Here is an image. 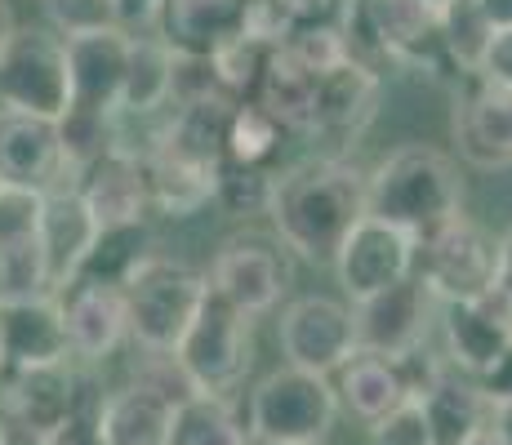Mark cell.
Returning a JSON list of instances; mask_svg holds the SVG:
<instances>
[{
    "label": "cell",
    "instance_id": "cell-19",
    "mask_svg": "<svg viewBox=\"0 0 512 445\" xmlns=\"http://www.w3.org/2000/svg\"><path fill=\"white\" fill-rule=\"evenodd\" d=\"M0 183L27 192H54L72 183L58 121L0 107Z\"/></svg>",
    "mask_w": 512,
    "mask_h": 445
},
{
    "label": "cell",
    "instance_id": "cell-51",
    "mask_svg": "<svg viewBox=\"0 0 512 445\" xmlns=\"http://www.w3.org/2000/svg\"><path fill=\"white\" fill-rule=\"evenodd\" d=\"M0 445H5V441H0Z\"/></svg>",
    "mask_w": 512,
    "mask_h": 445
},
{
    "label": "cell",
    "instance_id": "cell-40",
    "mask_svg": "<svg viewBox=\"0 0 512 445\" xmlns=\"http://www.w3.org/2000/svg\"><path fill=\"white\" fill-rule=\"evenodd\" d=\"M161 5L165 0H116V18L130 36L139 32H156V18H161Z\"/></svg>",
    "mask_w": 512,
    "mask_h": 445
},
{
    "label": "cell",
    "instance_id": "cell-37",
    "mask_svg": "<svg viewBox=\"0 0 512 445\" xmlns=\"http://www.w3.org/2000/svg\"><path fill=\"white\" fill-rule=\"evenodd\" d=\"M49 27L58 36H85V32H103V27H121L116 18V0H41Z\"/></svg>",
    "mask_w": 512,
    "mask_h": 445
},
{
    "label": "cell",
    "instance_id": "cell-24",
    "mask_svg": "<svg viewBox=\"0 0 512 445\" xmlns=\"http://www.w3.org/2000/svg\"><path fill=\"white\" fill-rule=\"evenodd\" d=\"M170 428L174 405L139 383L107 392L94 414V437L103 445H170Z\"/></svg>",
    "mask_w": 512,
    "mask_h": 445
},
{
    "label": "cell",
    "instance_id": "cell-28",
    "mask_svg": "<svg viewBox=\"0 0 512 445\" xmlns=\"http://www.w3.org/2000/svg\"><path fill=\"white\" fill-rule=\"evenodd\" d=\"M143 174H147V205H152V214L196 219L201 210L214 205L219 170L187 165L179 156H165V152H143Z\"/></svg>",
    "mask_w": 512,
    "mask_h": 445
},
{
    "label": "cell",
    "instance_id": "cell-4",
    "mask_svg": "<svg viewBox=\"0 0 512 445\" xmlns=\"http://www.w3.org/2000/svg\"><path fill=\"white\" fill-rule=\"evenodd\" d=\"M94 365L58 361L36 370L0 374V423L5 428L45 432V437H76L94 428L103 392L94 388Z\"/></svg>",
    "mask_w": 512,
    "mask_h": 445
},
{
    "label": "cell",
    "instance_id": "cell-7",
    "mask_svg": "<svg viewBox=\"0 0 512 445\" xmlns=\"http://www.w3.org/2000/svg\"><path fill=\"white\" fill-rule=\"evenodd\" d=\"M72 103L67 76V41L54 27L18 23L0 45V107L58 121Z\"/></svg>",
    "mask_w": 512,
    "mask_h": 445
},
{
    "label": "cell",
    "instance_id": "cell-14",
    "mask_svg": "<svg viewBox=\"0 0 512 445\" xmlns=\"http://www.w3.org/2000/svg\"><path fill=\"white\" fill-rule=\"evenodd\" d=\"M437 334H441V356L477 379L512 343V294L504 285H495V290L477 294V299L441 303Z\"/></svg>",
    "mask_w": 512,
    "mask_h": 445
},
{
    "label": "cell",
    "instance_id": "cell-21",
    "mask_svg": "<svg viewBox=\"0 0 512 445\" xmlns=\"http://www.w3.org/2000/svg\"><path fill=\"white\" fill-rule=\"evenodd\" d=\"M72 187L81 192V201L90 205L98 227L112 223H134L147 219V174H143V156L130 147H107L98 161H90L81 174L72 178Z\"/></svg>",
    "mask_w": 512,
    "mask_h": 445
},
{
    "label": "cell",
    "instance_id": "cell-30",
    "mask_svg": "<svg viewBox=\"0 0 512 445\" xmlns=\"http://www.w3.org/2000/svg\"><path fill=\"white\" fill-rule=\"evenodd\" d=\"M281 121L272 112H263L259 103H236L228 138H223V165H245V170H277L281 152Z\"/></svg>",
    "mask_w": 512,
    "mask_h": 445
},
{
    "label": "cell",
    "instance_id": "cell-48",
    "mask_svg": "<svg viewBox=\"0 0 512 445\" xmlns=\"http://www.w3.org/2000/svg\"><path fill=\"white\" fill-rule=\"evenodd\" d=\"M468 445H504V441H499V437H495V432H490V428H486V432H481V437H472Z\"/></svg>",
    "mask_w": 512,
    "mask_h": 445
},
{
    "label": "cell",
    "instance_id": "cell-50",
    "mask_svg": "<svg viewBox=\"0 0 512 445\" xmlns=\"http://www.w3.org/2000/svg\"><path fill=\"white\" fill-rule=\"evenodd\" d=\"M428 5H432V9H437V5H446V0H428Z\"/></svg>",
    "mask_w": 512,
    "mask_h": 445
},
{
    "label": "cell",
    "instance_id": "cell-9",
    "mask_svg": "<svg viewBox=\"0 0 512 445\" xmlns=\"http://www.w3.org/2000/svg\"><path fill=\"white\" fill-rule=\"evenodd\" d=\"M277 343L285 365H299L312 374H334L357 356V321H352V303L330 299V294H299L281 308Z\"/></svg>",
    "mask_w": 512,
    "mask_h": 445
},
{
    "label": "cell",
    "instance_id": "cell-43",
    "mask_svg": "<svg viewBox=\"0 0 512 445\" xmlns=\"http://www.w3.org/2000/svg\"><path fill=\"white\" fill-rule=\"evenodd\" d=\"M490 432H495L504 445H512V397L490 405Z\"/></svg>",
    "mask_w": 512,
    "mask_h": 445
},
{
    "label": "cell",
    "instance_id": "cell-33",
    "mask_svg": "<svg viewBox=\"0 0 512 445\" xmlns=\"http://www.w3.org/2000/svg\"><path fill=\"white\" fill-rule=\"evenodd\" d=\"M268 58H272V45L268 41L241 32V36H232L228 45L214 49L210 63H214V76H219L223 94H228L232 103H250L254 89H259V81H263V67H268Z\"/></svg>",
    "mask_w": 512,
    "mask_h": 445
},
{
    "label": "cell",
    "instance_id": "cell-17",
    "mask_svg": "<svg viewBox=\"0 0 512 445\" xmlns=\"http://www.w3.org/2000/svg\"><path fill=\"white\" fill-rule=\"evenodd\" d=\"M58 308H63V330L72 361L103 365L130 343V312H125V290L116 285L67 281L58 285Z\"/></svg>",
    "mask_w": 512,
    "mask_h": 445
},
{
    "label": "cell",
    "instance_id": "cell-18",
    "mask_svg": "<svg viewBox=\"0 0 512 445\" xmlns=\"http://www.w3.org/2000/svg\"><path fill=\"white\" fill-rule=\"evenodd\" d=\"M125 67H130V32L125 27L67 36V76H72V103H67V112L116 116L121 112Z\"/></svg>",
    "mask_w": 512,
    "mask_h": 445
},
{
    "label": "cell",
    "instance_id": "cell-25",
    "mask_svg": "<svg viewBox=\"0 0 512 445\" xmlns=\"http://www.w3.org/2000/svg\"><path fill=\"white\" fill-rule=\"evenodd\" d=\"M334 392H339V405L361 419L370 428L374 419H383L388 410H397L401 401L410 397V370L401 361H388V356L374 352H357L339 374H334Z\"/></svg>",
    "mask_w": 512,
    "mask_h": 445
},
{
    "label": "cell",
    "instance_id": "cell-27",
    "mask_svg": "<svg viewBox=\"0 0 512 445\" xmlns=\"http://www.w3.org/2000/svg\"><path fill=\"white\" fill-rule=\"evenodd\" d=\"M161 254V241H156V227L152 219H134V223H112V227H98L94 245L85 250L81 267H76L72 281H90V285H116L125 290L139 267Z\"/></svg>",
    "mask_w": 512,
    "mask_h": 445
},
{
    "label": "cell",
    "instance_id": "cell-47",
    "mask_svg": "<svg viewBox=\"0 0 512 445\" xmlns=\"http://www.w3.org/2000/svg\"><path fill=\"white\" fill-rule=\"evenodd\" d=\"M67 445H103V441H98L94 428H90V432H76V437H67Z\"/></svg>",
    "mask_w": 512,
    "mask_h": 445
},
{
    "label": "cell",
    "instance_id": "cell-39",
    "mask_svg": "<svg viewBox=\"0 0 512 445\" xmlns=\"http://www.w3.org/2000/svg\"><path fill=\"white\" fill-rule=\"evenodd\" d=\"M472 76H481V81H490L499 89H512V27H499V32L490 36L486 54H481Z\"/></svg>",
    "mask_w": 512,
    "mask_h": 445
},
{
    "label": "cell",
    "instance_id": "cell-6",
    "mask_svg": "<svg viewBox=\"0 0 512 445\" xmlns=\"http://www.w3.org/2000/svg\"><path fill=\"white\" fill-rule=\"evenodd\" d=\"M179 361L192 383L210 397H232L254 365V316L232 308L223 294L205 285V299L179 339Z\"/></svg>",
    "mask_w": 512,
    "mask_h": 445
},
{
    "label": "cell",
    "instance_id": "cell-8",
    "mask_svg": "<svg viewBox=\"0 0 512 445\" xmlns=\"http://www.w3.org/2000/svg\"><path fill=\"white\" fill-rule=\"evenodd\" d=\"M415 272L437 303L477 299L499 285V236L459 214L419 241Z\"/></svg>",
    "mask_w": 512,
    "mask_h": 445
},
{
    "label": "cell",
    "instance_id": "cell-46",
    "mask_svg": "<svg viewBox=\"0 0 512 445\" xmlns=\"http://www.w3.org/2000/svg\"><path fill=\"white\" fill-rule=\"evenodd\" d=\"M18 27V18H14V5H9V0H0V45L9 41V32H14Z\"/></svg>",
    "mask_w": 512,
    "mask_h": 445
},
{
    "label": "cell",
    "instance_id": "cell-22",
    "mask_svg": "<svg viewBox=\"0 0 512 445\" xmlns=\"http://www.w3.org/2000/svg\"><path fill=\"white\" fill-rule=\"evenodd\" d=\"M245 14H250V0H165L156 36L174 54H214L245 32Z\"/></svg>",
    "mask_w": 512,
    "mask_h": 445
},
{
    "label": "cell",
    "instance_id": "cell-49",
    "mask_svg": "<svg viewBox=\"0 0 512 445\" xmlns=\"http://www.w3.org/2000/svg\"><path fill=\"white\" fill-rule=\"evenodd\" d=\"M0 370H5V343H0Z\"/></svg>",
    "mask_w": 512,
    "mask_h": 445
},
{
    "label": "cell",
    "instance_id": "cell-10",
    "mask_svg": "<svg viewBox=\"0 0 512 445\" xmlns=\"http://www.w3.org/2000/svg\"><path fill=\"white\" fill-rule=\"evenodd\" d=\"M437 308L432 290L415 276L397 281L392 290L370 294V299L352 303V321H357V352L388 356V361H406L428 348V334L437 330Z\"/></svg>",
    "mask_w": 512,
    "mask_h": 445
},
{
    "label": "cell",
    "instance_id": "cell-16",
    "mask_svg": "<svg viewBox=\"0 0 512 445\" xmlns=\"http://www.w3.org/2000/svg\"><path fill=\"white\" fill-rule=\"evenodd\" d=\"M379 94H383V76L352 63V58H343L339 67L321 72L317 107H312V125H308V134L330 147L321 156H343L366 134V125L379 112Z\"/></svg>",
    "mask_w": 512,
    "mask_h": 445
},
{
    "label": "cell",
    "instance_id": "cell-35",
    "mask_svg": "<svg viewBox=\"0 0 512 445\" xmlns=\"http://www.w3.org/2000/svg\"><path fill=\"white\" fill-rule=\"evenodd\" d=\"M130 383H139V388L156 392V397H165L170 405H183V401H192L196 392H201V388L192 383V374L183 370L179 352H147V348H134Z\"/></svg>",
    "mask_w": 512,
    "mask_h": 445
},
{
    "label": "cell",
    "instance_id": "cell-32",
    "mask_svg": "<svg viewBox=\"0 0 512 445\" xmlns=\"http://www.w3.org/2000/svg\"><path fill=\"white\" fill-rule=\"evenodd\" d=\"M437 32H441L450 63L464 76H472L481 54H486L490 36H495V23L486 18V9L477 0H446V5H437Z\"/></svg>",
    "mask_w": 512,
    "mask_h": 445
},
{
    "label": "cell",
    "instance_id": "cell-42",
    "mask_svg": "<svg viewBox=\"0 0 512 445\" xmlns=\"http://www.w3.org/2000/svg\"><path fill=\"white\" fill-rule=\"evenodd\" d=\"M0 441L5 445H67L63 437H45V432H27V428H5V423H0Z\"/></svg>",
    "mask_w": 512,
    "mask_h": 445
},
{
    "label": "cell",
    "instance_id": "cell-1",
    "mask_svg": "<svg viewBox=\"0 0 512 445\" xmlns=\"http://www.w3.org/2000/svg\"><path fill=\"white\" fill-rule=\"evenodd\" d=\"M268 219L294 259L330 267L343 236L366 219V174L348 156L294 161L290 170H277Z\"/></svg>",
    "mask_w": 512,
    "mask_h": 445
},
{
    "label": "cell",
    "instance_id": "cell-23",
    "mask_svg": "<svg viewBox=\"0 0 512 445\" xmlns=\"http://www.w3.org/2000/svg\"><path fill=\"white\" fill-rule=\"evenodd\" d=\"M98 236V223L90 214V205L81 201L72 183L67 187H54L45 192V205H41V254H45V267H49V285H67L81 267L85 250L94 245Z\"/></svg>",
    "mask_w": 512,
    "mask_h": 445
},
{
    "label": "cell",
    "instance_id": "cell-5",
    "mask_svg": "<svg viewBox=\"0 0 512 445\" xmlns=\"http://www.w3.org/2000/svg\"><path fill=\"white\" fill-rule=\"evenodd\" d=\"M205 299V272L170 254H152L125 281V312H130V343L147 352H174Z\"/></svg>",
    "mask_w": 512,
    "mask_h": 445
},
{
    "label": "cell",
    "instance_id": "cell-41",
    "mask_svg": "<svg viewBox=\"0 0 512 445\" xmlns=\"http://www.w3.org/2000/svg\"><path fill=\"white\" fill-rule=\"evenodd\" d=\"M477 383H481V392H486V401H490V405L512 397V343L495 356V365H490L486 374H477Z\"/></svg>",
    "mask_w": 512,
    "mask_h": 445
},
{
    "label": "cell",
    "instance_id": "cell-13",
    "mask_svg": "<svg viewBox=\"0 0 512 445\" xmlns=\"http://www.w3.org/2000/svg\"><path fill=\"white\" fill-rule=\"evenodd\" d=\"M450 138H455V161L468 170H512V89L468 76L455 98Z\"/></svg>",
    "mask_w": 512,
    "mask_h": 445
},
{
    "label": "cell",
    "instance_id": "cell-26",
    "mask_svg": "<svg viewBox=\"0 0 512 445\" xmlns=\"http://www.w3.org/2000/svg\"><path fill=\"white\" fill-rule=\"evenodd\" d=\"M174 103V49L156 32L130 36V67H125L121 112L125 121H152Z\"/></svg>",
    "mask_w": 512,
    "mask_h": 445
},
{
    "label": "cell",
    "instance_id": "cell-36",
    "mask_svg": "<svg viewBox=\"0 0 512 445\" xmlns=\"http://www.w3.org/2000/svg\"><path fill=\"white\" fill-rule=\"evenodd\" d=\"M41 205L45 192L0 183V254L41 241Z\"/></svg>",
    "mask_w": 512,
    "mask_h": 445
},
{
    "label": "cell",
    "instance_id": "cell-15",
    "mask_svg": "<svg viewBox=\"0 0 512 445\" xmlns=\"http://www.w3.org/2000/svg\"><path fill=\"white\" fill-rule=\"evenodd\" d=\"M205 285L214 294L241 308L245 316H268L281 308L285 290H290V267H285L281 250L268 241H228L205 267Z\"/></svg>",
    "mask_w": 512,
    "mask_h": 445
},
{
    "label": "cell",
    "instance_id": "cell-29",
    "mask_svg": "<svg viewBox=\"0 0 512 445\" xmlns=\"http://www.w3.org/2000/svg\"><path fill=\"white\" fill-rule=\"evenodd\" d=\"M317 85H321V72L299 58H290L285 49L272 45V58L263 67V81L254 89L250 103H259L263 112H272L281 121V130H294V134H308L312 125V107H317Z\"/></svg>",
    "mask_w": 512,
    "mask_h": 445
},
{
    "label": "cell",
    "instance_id": "cell-44",
    "mask_svg": "<svg viewBox=\"0 0 512 445\" xmlns=\"http://www.w3.org/2000/svg\"><path fill=\"white\" fill-rule=\"evenodd\" d=\"M499 285L512 294V227L499 236Z\"/></svg>",
    "mask_w": 512,
    "mask_h": 445
},
{
    "label": "cell",
    "instance_id": "cell-20",
    "mask_svg": "<svg viewBox=\"0 0 512 445\" xmlns=\"http://www.w3.org/2000/svg\"><path fill=\"white\" fill-rule=\"evenodd\" d=\"M0 343H5V370H36V365L72 361L58 294L0 303Z\"/></svg>",
    "mask_w": 512,
    "mask_h": 445
},
{
    "label": "cell",
    "instance_id": "cell-3",
    "mask_svg": "<svg viewBox=\"0 0 512 445\" xmlns=\"http://www.w3.org/2000/svg\"><path fill=\"white\" fill-rule=\"evenodd\" d=\"M339 392L326 374L277 365L250 388L245 437L254 445H326L339 423Z\"/></svg>",
    "mask_w": 512,
    "mask_h": 445
},
{
    "label": "cell",
    "instance_id": "cell-2",
    "mask_svg": "<svg viewBox=\"0 0 512 445\" xmlns=\"http://www.w3.org/2000/svg\"><path fill=\"white\" fill-rule=\"evenodd\" d=\"M366 214L423 241L441 223L464 214L459 161L428 143H406L397 152H388L366 174Z\"/></svg>",
    "mask_w": 512,
    "mask_h": 445
},
{
    "label": "cell",
    "instance_id": "cell-45",
    "mask_svg": "<svg viewBox=\"0 0 512 445\" xmlns=\"http://www.w3.org/2000/svg\"><path fill=\"white\" fill-rule=\"evenodd\" d=\"M481 9H486V18L495 23V32L499 27H512V0H477Z\"/></svg>",
    "mask_w": 512,
    "mask_h": 445
},
{
    "label": "cell",
    "instance_id": "cell-31",
    "mask_svg": "<svg viewBox=\"0 0 512 445\" xmlns=\"http://www.w3.org/2000/svg\"><path fill=\"white\" fill-rule=\"evenodd\" d=\"M245 428L232 414V397H210L196 392L192 401L174 405L170 445H245Z\"/></svg>",
    "mask_w": 512,
    "mask_h": 445
},
{
    "label": "cell",
    "instance_id": "cell-34",
    "mask_svg": "<svg viewBox=\"0 0 512 445\" xmlns=\"http://www.w3.org/2000/svg\"><path fill=\"white\" fill-rule=\"evenodd\" d=\"M277 170H245V165H219V183H214V205L228 210L232 219H254L268 214Z\"/></svg>",
    "mask_w": 512,
    "mask_h": 445
},
{
    "label": "cell",
    "instance_id": "cell-11",
    "mask_svg": "<svg viewBox=\"0 0 512 445\" xmlns=\"http://www.w3.org/2000/svg\"><path fill=\"white\" fill-rule=\"evenodd\" d=\"M419 263V241L401 227L374 219L366 214L348 236H343L339 254H334V276H339V290L348 303H361L370 294L392 290L397 281L415 276Z\"/></svg>",
    "mask_w": 512,
    "mask_h": 445
},
{
    "label": "cell",
    "instance_id": "cell-12",
    "mask_svg": "<svg viewBox=\"0 0 512 445\" xmlns=\"http://www.w3.org/2000/svg\"><path fill=\"white\" fill-rule=\"evenodd\" d=\"M419 361L423 374H410V388L428 414L432 445H468L472 437H481L490 428V401L481 383L459 365H450L441 352L423 348Z\"/></svg>",
    "mask_w": 512,
    "mask_h": 445
},
{
    "label": "cell",
    "instance_id": "cell-38",
    "mask_svg": "<svg viewBox=\"0 0 512 445\" xmlns=\"http://www.w3.org/2000/svg\"><path fill=\"white\" fill-rule=\"evenodd\" d=\"M370 445H432L428 414H423L415 392H410L397 410H388L383 419L370 423Z\"/></svg>",
    "mask_w": 512,
    "mask_h": 445
}]
</instances>
